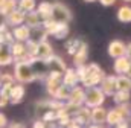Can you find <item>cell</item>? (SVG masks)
I'll return each instance as SVG.
<instances>
[{
	"label": "cell",
	"instance_id": "6da1fadb",
	"mask_svg": "<svg viewBox=\"0 0 131 128\" xmlns=\"http://www.w3.org/2000/svg\"><path fill=\"white\" fill-rule=\"evenodd\" d=\"M76 75H78L79 82H82L85 89H87V87L98 86L99 82L102 81V78L105 76L104 70H102L96 63H90L89 66H85V64L78 66Z\"/></svg>",
	"mask_w": 131,
	"mask_h": 128
},
{
	"label": "cell",
	"instance_id": "7a4b0ae2",
	"mask_svg": "<svg viewBox=\"0 0 131 128\" xmlns=\"http://www.w3.org/2000/svg\"><path fill=\"white\" fill-rule=\"evenodd\" d=\"M14 78H15V81H18L21 84H28V82H32L37 79L31 63H15Z\"/></svg>",
	"mask_w": 131,
	"mask_h": 128
},
{
	"label": "cell",
	"instance_id": "3957f363",
	"mask_svg": "<svg viewBox=\"0 0 131 128\" xmlns=\"http://www.w3.org/2000/svg\"><path fill=\"white\" fill-rule=\"evenodd\" d=\"M105 102V95L104 92L93 86V87H87L85 90V96H84V105L89 107V108H93V107H98V105H102Z\"/></svg>",
	"mask_w": 131,
	"mask_h": 128
},
{
	"label": "cell",
	"instance_id": "277c9868",
	"mask_svg": "<svg viewBox=\"0 0 131 128\" xmlns=\"http://www.w3.org/2000/svg\"><path fill=\"white\" fill-rule=\"evenodd\" d=\"M50 18L58 22V23H69L72 20V12L63 3H53L52 5V12H50Z\"/></svg>",
	"mask_w": 131,
	"mask_h": 128
},
{
	"label": "cell",
	"instance_id": "5b68a950",
	"mask_svg": "<svg viewBox=\"0 0 131 128\" xmlns=\"http://www.w3.org/2000/svg\"><path fill=\"white\" fill-rule=\"evenodd\" d=\"M46 66H47V70H49L47 75H57V76H63L66 69H67L66 63L61 60V57H57V55H50L46 60Z\"/></svg>",
	"mask_w": 131,
	"mask_h": 128
},
{
	"label": "cell",
	"instance_id": "8992f818",
	"mask_svg": "<svg viewBox=\"0 0 131 128\" xmlns=\"http://www.w3.org/2000/svg\"><path fill=\"white\" fill-rule=\"evenodd\" d=\"M84 96H85V90L79 86H75L70 89V93H69V99L67 102L75 105V107H81L84 104Z\"/></svg>",
	"mask_w": 131,
	"mask_h": 128
},
{
	"label": "cell",
	"instance_id": "52a82bcc",
	"mask_svg": "<svg viewBox=\"0 0 131 128\" xmlns=\"http://www.w3.org/2000/svg\"><path fill=\"white\" fill-rule=\"evenodd\" d=\"M50 55H53V49H52V44L47 40H43V41L37 43V49H35V57L34 58L47 60Z\"/></svg>",
	"mask_w": 131,
	"mask_h": 128
},
{
	"label": "cell",
	"instance_id": "ba28073f",
	"mask_svg": "<svg viewBox=\"0 0 131 128\" xmlns=\"http://www.w3.org/2000/svg\"><path fill=\"white\" fill-rule=\"evenodd\" d=\"M61 84H63V76L47 75V76H46V90H47L49 96L53 98L55 93H57V90L61 87Z\"/></svg>",
	"mask_w": 131,
	"mask_h": 128
},
{
	"label": "cell",
	"instance_id": "9c48e42d",
	"mask_svg": "<svg viewBox=\"0 0 131 128\" xmlns=\"http://www.w3.org/2000/svg\"><path fill=\"white\" fill-rule=\"evenodd\" d=\"M127 52V44L121 40H113L108 44V55L111 58H117V57H124Z\"/></svg>",
	"mask_w": 131,
	"mask_h": 128
},
{
	"label": "cell",
	"instance_id": "30bf717a",
	"mask_svg": "<svg viewBox=\"0 0 131 128\" xmlns=\"http://www.w3.org/2000/svg\"><path fill=\"white\" fill-rule=\"evenodd\" d=\"M99 84H101V90L104 92L105 96H111L116 92V76L113 75H108V76L105 75Z\"/></svg>",
	"mask_w": 131,
	"mask_h": 128
},
{
	"label": "cell",
	"instance_id": "8fae6325",
	"mask_svg": "<svg viewBox=\"0 0 131 128\" xmlns=\"http://www.w3.org/2000/svg\"><path fill=\"white\" fill-rule=\"evenodd\" d=\"M72 121L78 125H87L90 122V110L87 108H81L78 107V110L72 114Z\"/></svg>",
	"mask_w": 131,
	"mask_h": 128
},
{
	"label": "cell",
	"instance_id": "7c38bea8",
	"mask_svg": "<svg viewBox=\"0 0 131 128\" xmlns=\"http://www.w3.org/2000/svg\"><path fill=\"white\" fill-rule=\"evenodd\" d=\"M25 12L23 11H20L18 8H15L14 11H11L6 17H5V20H6V23L8 25H11V26H18V25H23L25 23Z\"/></svg>",
	"mask_w": 131,
	"mask_h": 128
},
{
	"label": "cell",
	"instance_id": "4fadbf2b",
	"mask_svg": "<svg viewBox=\"0 0 131 128\" xmlns=\"http://www.w3.org/2000/svg\"><path fill=\"white\" fill-rule=\"evenodd\" d=\"M25 98V86L21 84H14L9 89V102L12 104H20Z\"/></svg>",
	"mask_w": 131,
	"mask_h": 128
},
{
	"label": "cell",
	"instance_id": "5bb4252c",
	"mask_svg": "<svg viewBox=\"0 0 131 128\" xmlns=\"http://www.w3.org/2000/svg\"><path fill=\"white\" fill-rule=\"evenodd\" d=\"M72 57H73V64H75L76 67L85 64V61H87V44H85L84 41H81L79 47L76 49V52H75Z\"/></svg>",
	"mask_w": 131,
	"mask_h": 128
},
{
	"label": "cell",
	"instance_id": "9a60e30c",
	"mask_svg": "<svg viewBox=\"0 0 131 128\" xmlns=\"http://www.w3.org/2000/svg\"><path fill=\"white\" fill-rule=\"evenodd\" d=\"M47 38V32L44 31V28L40 25V26H34L29 28V38L28 41H32V43H40L43 40Z\"/></svg>",
	"mask_w": 131,
	"mask_h": 128
},
{
	"label": "cell",
	"instance_id": "2e32d148",
	"mask_svg": "<svg viewBox=\"0 0 131 128\" xmlns=\"http://www.w3.org/2000/svg\"><path fill=\"white\" fill-rule=\"evenodd\" d=\"M130 63H131V60L127 57V55H124V57H117V58H114L113 69H114V72H116L117 75H125V72H127V69H128Z\"/></svg>",
	"mask_w": 131,
	"mask_h": 128
},
{
	"label": "cell",
	"instance_id": "e0dca14e",
	"mask_svg": "<svg viewBox=\"0 0 131 128\" xmlns=\"http://www.w3.org/2000/svg\"><path fill=\"white\" fill-rule=\"evenodd\" d=\"M12 37L15 41H28L29 38V28L23 23V25H18V26H14L12 29Z\"/></svg>",
	"mask_w": 131,
	"mask_h": 128
},
{
	"label": "cell",
	"instance_id": "ac0fdd59",
	"mask_svg": "<svg viewBox=\"0 0 131 128\" xmlns=\"http://www.w3.org/2000/svg\"><path fill=\"white\" fill-rule=\"evenodd\" d=\"M105 116H107V110L102 108V105L93 107V110L90 111V122L93 124H104L105 122Z\"/></svg>",
	"mask_w": 131,
	"mask_h": 128
},
{
	"label": "cell",
	"instance_id": "d6986e66",
	"mask_svg": "<svg viewBox=\"0 0 131 128\" xmlns=\"http://www.w3.org/2000/svg\"><path fill=\"white\" fill-rule=\"evenodd\" d=\"M122 121H125V118L121 114V111L117 108H113V110H107V116H105V122L111 127L121 124Z\"/></svg>",
	"mask_w": 131,
	"mask_h": 128
},
{
	"label": "cell",
	"instance_id": "ffe728a7",
	"mask_svg": "<svg viewBox=\"0 0 131 128\" xmlns=\"http://www.w3.org/2000/svg\"><path fill=\"white\" fill-rule=\"evenodd\" d=\"M12 61H14V58H12L9 44L2 43L0 44V66H9V64H12Z\"/></svg>",
	"mask_w": 131,
	"mask_h": 128
},
{
	"label": "cell",
	"instance_id": "44dd1931",
	"mask_svg": "<svg viewBox=\"0 0 131 128\" xmlns=\"http://www.w3.org/2000/svg\"><path fill=\"white\" fill-rule=\"evenodd\" d=\"M78 82H79V79H78L76 70H73V69H66L64 75H63V84H64L66 87L72 89V87H75Z\"/></svg>",
	"mask_w": 131,
	"mask_h": 128
},
{
	"label": "cell",
	"instance_id": "7402d4cb",
	"mask_svg": "<svg viewBox=\"0 0 131 128\" xmlns=\"http://www.w3.org/2000/svg\"><path fill=\"white\" fill-rule=\"evenodd\" d=\"M116 90L121 92H131V78L127 75H117L116 76Z\"/></svg>",
	"mask_w": 131,
	"mask_h": 128
},
{
	"label": "cell",
	"instance_id": "603a6c76",
	"mask_svg": "<svg viewBox=\"0 0 131 128\" xmlns=\"http://www.w3.org/2000/svg\"><path fill=\"white\" fill-rule=\"evenodd\" d=\"M41 17L38 15L37 11H31V12H26L25 15V25L28 28H34V26H40L41 25Z\"/></svg>",
	"mask_w": 131,
	"mask_h": 128
},
{
	"label": "cell",
	"instance_id": "cb8c5ba5",
	"mask_svg": "<svg viewBox=\"0 0 131 128\" xmlns=\"http://www.w3.org/2000/svg\"><path fill=\"white\" fill-rule=\"evenodd\" d=\"M37 12L38 15L41 17V20H46V18H50V12H52V3L49 2H41L37 8Z\"/></svg>",
	"mask_w": 131,
	"mask_h": 128
},
{
	"label": "cell",
	"instance_id": "d4e9b609",
	"mask_svg": "<svg viewBox=\"0 0 131 128\" xmlns=\"http://www.w3.org/2000/svg\"><path fill=\"white\" fill-rule=\"evenodd\" d=\"M117 20L122 23H131V6L124 5L117 9Z\"/></svg>",
	"mask_w": 131,
	"mask_h": 128
},
{
	"label": "cell",
	"instance_id": "484cf974",
	"mask_svg": "<svg viewBox=\"0 0 131 128\" xmlns=\"http://www.w3.org/2000/svg\"><path fill=\"white\" fill-rule=\"evenodd\" d=\"M17 8L20 11H23L25 14L26 12H31V11H35L37 0H17Z\"/></svg>",
	"mask_w": 131,
	"mask_h": 128
},
{
	"label": "cell",
	"instance_id": "4316f807",
	"mask_svg": "<svg viewBox=\"0 0 131 128\" xmlns=\"http://www.w3.org/2000/svg\"><path fill=\"white\" fill-rule=\"evenodd\" d=\"M52 35H53L55 38H58V40L66 38V37L69 35V26H67V23H58L57 28H55V31L52 32Z\"/></svg>",
	"mask_w": 131,
	"mask_h": 128
},
{
	"label": "cell",
	"instance_id": "83f0119b",
	"mask_svg": "<svg viewBox=\"0 0 131 128\" xmlns=\"http://www.w3.org/2000/svg\"><path fill=\"white\" fill-rule=\"evenodd\" d=\"M111 96H113V101L116 102V105L117 104H124V102H130L131 99L130 92H121V90H116Z\"/></svg>",
	"mask_w": 131,
	"mask_h": 128
},
{
	"label": "cell",
	"instance_id": "f1b7e54d",
	"mask_svg": "<svg viewBox=\"0 0 131 128\" xmlns=\"http://www.w3.org/2000/svg\"><path fill=\"white\" fill-rule=\"evenodd\" d=\"M17 8V0H5L3 2V5L0 6V14L3 15V17H6L11 11H14Z\"/></svg>",
	"mask_w": 131,
	"mask_h": 128
},
{
	"label": "cell",
	"instance_id": "f546056e",
	"mask_svg": "<svg viewBox=\"0 0 131 128\" xmlns=\"http://www.w3.org/2000/svg\"><path fill=\"white\" fill-rule=\"evenodd\" d=\"M69 93H70V89L69 87H66L64 84H61V87L57 90V93L53 96V99H57V101H60V102H63V101H67L69 99Z\"/></svg>",
	"mask_w": 131,
	"mask_h": 128
},
{
	"label": "cell",
	"instance_id": "4dcf8cb0",
	"mask_svg": "<svg viewBox=\"0 0 131 128\" xmlns=\"http://www.w3.org/2000/svg\"><path fill=\"white\" fill-rule=\"evenodd\" d=\"M0 87H8V89H11L14 84H15V78H14V75H9V73H0Z\"/></svg>",
	"mask_w": 131,
	"mask_h": 128
},
{
	"label": "cell",
	"instance_id": "1f68e13d",
	"mask_svg": "<svg viewBox=\"0 0 131 128\" xmlns=\"http://www.w3.org/2000/svg\"><path fill=\"white\" fill-rule=\"evenodd\" d=\"M119 111H121V114L125 118V119H128L131 116V104L130 102H124V104H117V107H116Z\"/></svg>",
	"mask_w": 131,
	"mask_h": 128
},
{
	"label": "cell",
	"instance_id": "d6a6232c",
	"mask_svg": "<svg viewBox=\"0 0 131 128\" xmlns=\"http://www.w3.org/2000/svg\"><path fill=\"white\" fill-rule=\"evenodd\" d=\"M79 44H81V40H70V41H67V44H66V47H67V52L70 54V55H73L75 52H76V49L79 47Z\"/></svg>",
	"mask_w": 131,
	"mask_h": 128
},
{
	"label": "cell",
	"instance_id": "836d02e7",
	"mask_svg": "<svg viewBox=\"0 0 131 128\" xmlns=\"http://www.w3.org/2000/svg\"><path fill=\"white\" fill-rule=\"evenodd\" d=\"M15 40H14V37H12V32H9L8 29L5 31V34H3V43L5 44H12Z\"/></svg>",
	"mask_w": 131,
	"mask_h": 128
},
{
	"label": "cell",
	"instance_id": "e575fe53",
	"mask_svg": "<svg viewBox=\"0 0 131 128\" xmlns=\"http://www.w3.org/2000/svg\"><path fill=\"white\" fill-rule=\"evenodd\" d=\"M5 127H8V119H6V116L3 113H0V128H5Z\"/></svg>",
	"mask_w": 131,
	"mask_h": 128
},
{
	"label": "cell",
	"instance_id": "d590c367",
	"mask_svg": "<svg viewBox=\"0 0 131 128\" xmlns=\"http://www.w3.org/2000/svg\"><path fill=\"white\" fill-rule=\"evenodd\" d=\"M32 128H47V125H46L43 121H35L34 125H32Z\"/></svg>",
	"mask_w": 131,
	"mask_h": 128
},
{
	"label": "cell",
	"instance_id": "8d00e7d4",
	"mask_svg": "<svg viewBox=\"0 0 131 128\" xmlns=\"http://www.w3.org/2000/svg\"><path fill=\"white\" fill-rule=\"evenodd\" d=\"M101 2V5H104V6H113L114 3H116V0H99Z\"/></svg>",
	"mask_w": 131,
	"mask_h": 128
},
{
	"label": "cell",
	"instance_id": "74e56055",
	"mask_svg": "<svg viewBox=\"0 0 131 128\" xmlns=\"http://www.w3.org/2000/svg\"><path fill=\"white\" fill-rule=\"evenodd\" d=\"M114 128H131L130 124L127 122V121H122L121 124H117V125H114Z\"/></svg>",
	"mask_w": 131,
	"mask_h": 128
},
{
	"label": "cell",
	"instance_id": "f35d334b",
	"mask_svg": "<svg viewBox=\"0 0 131 128\" xmlns=\"http://www.w3.org/2000/svg\"><path fill=\"white\" fill-rule=\"evenodd\" d=\"M6 31V25H3V26H0V44L3 43V34Z\"/></svg>",
	"mask_w": 131,
	"mask_h": 128
},
{
	"label": "cell",
	"instance_id": "ab89813d",
	"mask_svg": "<svg viewBox=\"0 0 131 128\" xmlns=\"http://www.w3.org/2000/svg\"><path fill=\"white\" fill-rule=\"evenodd\" d=\"M8 102H9V99H8V98H3V96H0V108H2V107H5Z\"/></svg>",
	"mask_w": 131,
	"mask_h": 128
},
{
	"label": "cell",
	"instance_id": "60d3db41",
	"mask_svg": "<svg viewBox=\"0 0 131 128\" xmlns=\"http://www.w3.org/2000/svg\"><path fill=\"white\" fill-rule=\"evenodd\" d=\"M125 55L131 60V43H130V44H127V52H125Z\"/></svg>",
	"mask_w": 131,
	"mask_h": 128
},
{
	"label": "cell",
	"instance_id": "b9f144b4",
	"mask_svg": "<svg viewBox=\"0 0 131 128\" xmlns=\"http://www.w3.org/2000/svg\"><path fill=\"white\" fill-rule=\"evenodd\" d=\"M21 127H23L21 124H15V122H14V124H11L8 128H21Z\"/></svg>",
	"mask_w": 131,
	"mask_h": 128
},
{
	"label": "cell",
	"instance_id": "7bdbcfd3",
	"mask_svg": "<svg viewBox=\"0 0 131 128\" xmlns=\"http://www.w3.org/2000/svg\"><path fill=\"white\" fill-rule=\"evenodd\" d=\"M87 128H104L101 124H93V125H89Z\"/></svg>",
	"mask_w": 131,
	"mask_h": 128
},
{
	"label": "cell",
	"instance_id": "ee69618b",
	"mask_svg": "<svg viewBox=\"0 0 131 128\" xmlns=\"http://www.w3.org/2000/svg\"><path fill=\"white\" fill-rule=\"evenodd\" d=\"M125 75L131 78V63H130V66H128V69H127V72H125Z\"/></svg>",
	"mask_w": 131,
	"mask_h": 128
},
{
	"label": "cell",
	"instance_id": "f6af8a7d",
	"mask_svg": "<svg viewBox=\"0 0 131 128\" xmlns=\"http://www.w3.org/2000/svg\"><path fill=\"white\" fill-rule=\"evenodd\" d=\"M3 25H6V23H5V17L0 14V26H3Z\"/></svg>",
	"mask_w": 131,
	"mask_h": 128
},
{
	"label": "cell",
	"instance_id": "bcb514c9",
	"mask_svg": "<svg viewBox=\"0 0 131 128\" xmlns=\"http://www.w3.org/2000/svg\"><path fill=\"white\" fill-rule=\"evenodd\" d=\"M69 128H82V125H78V124H75V122H73V124H72Z\"/></svg>",
	"mask_w": 131,
	"mask_h": 128
},
{
	"label": "cell",
	"instance_id": "7dc6e473",
	"mask_svg": "<svg viewBox=\"0 0 131 128\" xmlns=\"http://www.w3.org/2000/svg\"><path fill=\"white\" fill-rule=\"evenodd\" d=\"M84 2H87V3H93V2H96V0H84Z\"/></svg>",
	"mask_w": 131,
	"mask_h": 128
},
{
	"label": "cell",
	"instance_id": "c3c4849f",
	"mask_svg": "<svg viewBox=\"0 0 131 128\" xmlns=\"http://www.w3.org/2000/svg\"><path fill=\"white\" fill-rule=\"evenodd\" d=\"M3 2H5V0H0V6H2V5H3Z\"/></svg>",
	"mask_w": 131,
	"mask_h": 128
},
{
	"label": "cell",
	"instance_id": "681fc988",
	"mask_svg": "<svg viewBox=\"0 0 131 128\" xmlns=\"http://www.w3.org/2000/svg\"><path fill=\"white\" fill-rule=\"evenodd\" d=\"M124 2H131V0H124Z\"/></svg>",
	"mask_w": 131,
	"mask_h": 128
},
{
	"label": "cell",
	"instance_id": "f907efd6",
	"mask_svg": "<svg viewBox=\"0 0 131 128\" xmlns=\"http://www.w3.org/2000/svg\"><path fill=\"white\" fill-rule=\"evenodd\" d=\"M21 128H25V127H21Z\"/></svg>",
	"mask_w": 131,
	"mask_h": 128
},
{
	"label": "cell",
	"instance_id": "816d5d0a",
	"mask_svg": "<svg viewBox=\"0 0 131 128\" xmlns=\"http://www.w3.org/2000/svg\"><path fill=\"white\" fill-rule=\"evenodd\" d=\"M0 86H2V84H0Z\"/></svg>",
	"mask_w": 131,
	"mask_h": 128
},
{
	"label": "cell",
	"instance_id": "f5cc1de1",
	"mask_svg": "<svg viewBox=\"0 0 131 128\" xmlns=\"http://www.w3.org/2000/svg\"><path fill=\"white\" fill-rule=\"evenodd\" d=\"M5 128H6V127H5Z\"/></svg>",
	"mask_w": 131,
	"mask_h": 128
}]
</instances>
